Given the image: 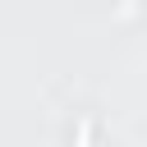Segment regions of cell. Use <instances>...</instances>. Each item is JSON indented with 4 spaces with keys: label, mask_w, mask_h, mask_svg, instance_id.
<instances>
[{
    "label": "cell",
    "mask_w": 147,
    "mask_h": 147,
    "mask_svg": "<svg viewBox=\"0 0 147 147\" xmlns=\"http://www.w3.org/2000/svg\"><path fill=\"white\" fill-rule=\"evenodd\" d=\"M87 142H92V124L83 119V124H78V147H87Z\"/></svg>",
    "instance_id": "6da1fadb"
}]
</instances>
